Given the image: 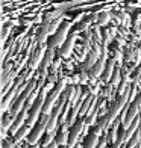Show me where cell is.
Returning a JSON list of instances; mask_svg holds the SVG:
<instances>
[{
  "label": "cell",
  "instance_id": "cell-1",
  "mask_svg": "<svg viewBox=\"0 0 141 148\" xmlns=\"http://www.w3.org/2000/svg\"><path fill=\"white\" fill-rule=\"evenodd\" d=\"M70 26H71L70 21H62L61 26H59V29L52 35L50 41H49V47H52V49H58V47H61L65 42L67 36H68Z\"/></svg>",
  "mask_w": 141,
  "mask_h": 148
},
{
  "label": "cell",
  "instance_id": "cell-2",
  "mask_svg": "<svg viewBox=\"0 0 141 148\" xmlns=\"http://www.w3.org/2000/svg\"><path fill=\"white\" fill-rule=\"evenodd\" d=\"M86 127H88V124L85 123V119L80 116L75 124H73V127H71V130H70V136H68V148H73L75 147L79 140H80V133L82 132H85L86 130Z\"/></svg>",
  "mask_w": 141,
  "mask_h": 148
},
{
  "label": "cell",
  "instance_id": "cell-3",
  "mask_svg": "<svg viewBox=\"0 0 141 148\" xmlns=\"http://www.w3.org/2000/svg\"><path fill=\"white\" fill-rule=\"evenodd\" d=\"M44 55H46V44L39 42V45L32 51V56L29 59V68L35 71L38 68V65H41L43 59H44Z\"/></svg>",
  "mask_w": 141,
  "mask_h": 148
},
{
  "label": "cell",
  "instance_id": "cell-4",
  "mask_svg": "<svg viewBox=\"0 0 141 148\" xmlns=\"http://www.w3.org/2000/svg\"><path fill=\"white\" fill-rule=\"evenodd\" d=\"M53 58H55V49L47 47L44 59H43L41 65H39V76H41V77H46V79H47V74H49L50 66H52V64H53Z\"/></svg>",
  "mask_w": 141,
  "mask_h": 148
},
{
  "label": "cell",
  "instance_id": "cell-5",
  "mask_svg": "<svg viewBox=\"0 0 141 148\" xmlns=\"http://www.w3.org/2000/svg\"><path fill=\"white\" fill-rule=\"evenodd\" d=\"M76 38H77V35H76V33H70V35L67 36L65 42H64L61 47H59V55H61V56H64V58H68V56L71 55L73 49H75Z\"/></svg>",
  "mask_w": 141,
  "mask_h": 148
},
{
  "label": "cell",
  "instance_id": "cell-6",
  "mask_svg": "<svg viewBox=\"0 0 141 148\" xmlns=\"http://www.w3.org/2000/svg\"><path fill=\"white\" fill-rule=\"evenodd\" d=\"M115 62H117L115 58H109L108 60H106V66H105V70L102 73V76H100V80H102V82L108 83L111 80L112 74H114V70H115Z\"/></svg>",
  "mask_w": 141,
  "mask_h": 148
},
{
  "label": "cell",
  "instance_id": "cell-7",
  "mask_svg": "<svg viewBox=\"0 0 141 148\" xmlns=\"http://www.w3.org/2000/svg\"><path fill=\"white\" fill-rule=\"evenodd\" d=\"M99 56H100L99 51H96L94 49L90 50L88 53H86V59H85V62H84V68H85V70H90L91 66L99 60Z\"/></svg>",
  "mask_w": 141,
  "mask_h": 148
},
{
  "label": "cell",
  "instance_id": "cell-8",
  "mask_svg": "<svg viewBox=\"0 0 141 148\" xmlns=\"http://www.w3.org/2000/svg\"><path fill=\"white\" fill-rule=\"evenodd\" d=\"M12 123H14V118L9 115V112H3V121H2V127H3L2 134H3V138H6V132L11 129Z\"/></svg>",
  "mask_w": 141,
  "mask_h": 148
},
{
  "label": "cell",
  "instance_id": "cell-9",
  "mask_svg": "<svg viewBox=\"0 0 141 148\" xmlns=\"http://www.w3.org/2000/svg\"><path fill=\"white\" fill-rule=\"evenodd\" d=\"M30 129L32 127L28 125V124H24L21 129H18L15 133H14V139H15V142H20V140H23L26 136H29V133H30Z\"/></svg>",
  "mask_w": 141,
  "mask_h": 148
},
{
  "label": "cell",
  "instance_id": "cell-10",
  "mask_svg": "<svg viewBox=\"0 0 141 148\" xmlns=\"http://www.w3.org/2000/svg\"><path fill=\"white\" fill-rule=\"evenodd\" d=\"M97 142H99V134L96 132H93V133H90V136L86 138L84 148H96Z\"/></svg>",
  "mask_w": 141,
  "mask_h": 148
},
{
  "label": "cell",
  "instance_id": "cell-11",
  "mask_svg": "<svg viewBox=\"0 0 141 148\" xmlns=\"http://www.w3.org/2000/svg\"><path fill=\"white\" fill-rule=\"evenodd\" d=\"M120 74H122V68H115L114 70V74H112V77H111V83H112V86L115 88V91L118 89V86H120V83H122V79H120Z\"/></svg>",
  "mask_w": 141,
  "mask_h": 148
},
{
  "label": "cell",
  "instance_id": "cell-12",
  "mask_svg": "<svg viewBox=\"0 0 141 148\" xmlns=\"http://www.w3.org/2000/svg\"><path fill=\"white\" fill-rule=\"evenodd\" d=\"M114 33H115V30L114 29H106L103 32V41H102V47H108L109 42L112 41V38H114Z\"/></svg>",
  "mask_w": 141,
  "mask_h": 148
},
{
  "label": "cell",
  "instance_id": "cell-13",
  "mask_svg": "<svg viewBox=\"0 0 141 148\" xmlns=\"http://www.w3.org/2000/svg\"><path fill=\"white\" fill-rule=\"evenodd\" d=\"M93 18H96V15H91V17H88V18H85V20H82L77 26H76V30H79V32H82V30H86L88 29V26L91 24V21H93Z\"/></svg>",
  "mask_w": 141,
  "mask_h": 148
},
{
  "label": "cell",
  "instance_id": "cell-14",
  "mask_svg": "<svg viewBox=\"0 0 141 148\" xmlns=\"http://www.w3.org/2000/svg\"><path fill=\"white\" fill-rule=\"evenodd\" d=\"M109 12H100V14L97 15V24L99 26H105V24H108L109 23Z\"/></svg>",
  "mask_w": 141,
  "mask_h": 148
},
{
  "label": "cell",
  "instance_id": "cell-15",
  "mask_svg": "<svg viewBox=\"0 0 141 148\" xmlns=\"http://www.w3.org/2000/svg\"><path fill=\"white\" fill-rule=\"evenodd\" d=\"M56 134H58V133H56V130H53V132H47V133H46V136H44V139H43V144H41V145L44 147V145H47V144L53 142V140L56 139Z\"/></svg>",
  "mask_w": 141,
  "mask_h": 148
},
{
  "label": "cell",
  "instance_id": "cell-16",
  "mask_svg": "<svg viewBox=\"0 0 141 148\" xmlns=\"http://www.w3.org/2000/svg\"><path fill=\"white\" fill-rule=\"evenodd\" d=\"M15 139H9V138H3V148H15Z\"/></svg>",
  "mask_w": 141,
  "mask_h": 148
},
{
  "label": "cell",
  "instance_id": "cell-17",
  "mask_svg": "<svg viewBox=\"0 0 141 148\" xmlns=\"http://www.w3.org/2000/svg\"><path fill=\"white\" fill-rule=\"evenodd\" d=\"M106 142H108V136H106V133H103V136L99 139L96 148H106Z\"/></svg>",
  "mask_w": 141,
  "mask_h": 148
},
{
  "label": "cell",
  "instance_id": "cell-18",
  "mask_svg": "<svg viewBox=\"0 0 141 148\" xmlns=\"http://www.w3.org/2000/svg\"><path fill=\"white\" fill-rule=\"evenodd\" d=\"M43 148H59V144L56 142V140H53V142H50V144H47V145H44Z\"/></svg>",
  "mask_w": 141,
  "mask_h": 148
},
{
  "label": "cell",
  "instance_id": "cell-19",
  "mask_svg": "<svg viewBox=\"0 0 141 148\" xmlns=\"http://www.w3.org/2000/svg\"><path fill=\"white\" fill-rule=\"evenodd\" d=\"M73 148H84V147H82V144H79V142H77V144H76L75 147H73Z\"/></svg>",
  "mask_w": 141,
  "mask_h": 148
},
{
  "label": "cell",
  "instance_id": "cell-20",
  "mask_svg": "<svg viewBox=\"0 0 141 148\" xmlns=\"http://www.w3.org/2000/svg\"><path fill=\"white\" fill-rule=\"evenodd\" d=\"M30 148H39V145H38V144H33V145H32Z\"/></svg>",
  "mask_w": 141,
  "mask_h": 148
},
{
  "label": "cell",
  "instance_id": "cell-21",
  "mask_svg": "<svg viewBox=\"0 0 141 148\" xmlns=\"http://www.w3.org/2000/svg\"><path fill=\"white\" fill-rule=\"evenodd\" d=\"M133 148H141V145H137V147H133Z\"/></svg>",
  "mask_w": 141,
  "mask_h": 148
},
{
  "label": "cell",
  "instance_id": "cell-22",
  "mask_svg": "<svg viewBox=\"0 0 141 148\" xmlns=\"http://www.w3.org/2000/svg\"><path fill=\"white\" fill-rule=\"evenodd\" d=\"M106 148H108V147H106ZM109 148H111V147H109Z\"/></svg>",
  "mask_w": 141,
  "mask_h": 148
},
{
  "label": "cell",
  "instance_id": "cell-23",
  "mask_svg": "<svg viewBox=\"0 0 141 148\" xmlns=\"http://www.w3.org/2000/svg\"><path fill=\"white\" fill-rule=\"evenodd\" d=\"M140 145H141V144H140Z\"/></svg>",
  "mask_w": 141,
  "mask_h": 148
}]
</instances>
